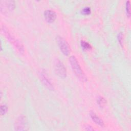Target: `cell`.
Returning a JSON list of instances; mask_svg holds the SVG:
<instances>
[{
    "mask_svg": "<svg viewBox=\"0 0 131 131\" xmlns=\"http://www.w3.org/2000/svg\"><path fill=\"white\" fill-rule=\"evenodd\" d=\"M91 12V8L90 7H84L81 10V13L84 14H86V15L90 14Z\"/></svg>",
    "mask_w": 131,
    "mask_h": 131,
    "instance_id": "cell-12",
    "label": "cell"
},
{
    "mask_svg": "<svg viewBox=\"0 0 131 131\" xmlns=\"http://www.w3.org/2000/svg\"><path fill=\"white\" fill-rule=\"evenodd\" d=\"M2 31L3 32L4 34H5V35L6 36V37L10 40V41H11L20 52H24V50L23 45L21 43V42L19 41V40H18L14 37L11 35V34L10 33V32L5 26H3L2 27Z\"/></svg>",
    "mask_w": 131,
    "mask_h": 131,
    "instance_id": "cell-2",
    "label": "cell"
},
{
    "mask_svg": "<svg viewBox=\"0 0 131 131\" xmlns=\"http://www.w3.org/2000/svg\"><path fill=\"white\" fill-rule=\"evenodd\" d=\"M69 61L71 64L72 69L77 78L81 81H86V76L81 68L76 58L74 56L72 55L69 57Z\"/></svg>",
    "mask_w": 131,
    "mask_h": 131,
    "instance_id": "cell-1",
    "label": "cell"
},
{
    "mask_svg": "<svg viewBox=\"0 0 131 131\" xmlns=\"http://www.w3.org/2000/svg\"><path fill=\"white\" fill-rule=\"evenodd\" d=\"M8 110V107L5 104H2L1 106V114L2 115H5Z\"/></svg>",
    "mask_w": 131,
    "mask_h": 131,
    "instance_id": "cell-11",
    "label": "cell"
},
{
    "mask_svg": "<svg viewBox=\"0 0 131 131\" xmlns=\"http://www.w3.org/2000/svg\"><path fill=\"white\" fill-rule=\"evenodd\" d=\"M90 115L91 116V118H92V120L95 122L97 124L100 125V126L104 127V123L103 120L99 117L97 116V115L94 112L91 111L90 113Z\"/></svg>",
    "mask_w": 131,
    "mask_h": 131,
    "instance_id": "cell-8",
    "label": "cell"
},
{
    "mask_svg": "<svg viewBox=\"0 0 131 131\" xmlns=\"http://www.w3.org/2000/svg\"><path fill=\"white\" fill-rule=\"evenodd\" d=\"M105 99L102 97H99L97 99V103L100 106H103L105 103Z\"/></svg>",
    "mask_w": 131,
    "mask_h": 131,
    "instance_id": "cell-13",
    "label": "cell"
},
{
    "mask_svg": "<svg viewBox=\"0 0 131 131\" xmlns=\"http://www.w3.org/2000/svg\"><path fill=\"white\" fill-rule=\"evenodd\" d=\"M85 129L87 130H93L94 129L92 128V127L90 125H88L85 127Z\"/></svg>",
    "mask_w": 131,
    "mask_h": 131,
    "instance_id": "cell-16",
    "label": "cell"
},
{
    "mask_svg": "<svg viewBox=\"0 0 131 131\" xmlns=\"http://www.w3.org/2000/svg\"><path fill=\"white\" fill-rule=\"evenodd\" d=\"M55 70L56 74L61 78H65L67 76V70L63 63L59 59L55 62Z\"/></svg>",
    "mask_w": 131,
    "mask_h": 131,
    "instance_id": "cell-5",
    "label": "cell"
},
{
    "mask_svg": "<svg viewBox=\"0 0 131 131\" xmlns=\"http://www.w3.org/2000/svg\"><path fill=\"white\" fill-rule=\"evenodd\" d=\"M43 15L46 21L50 23L54 21L56 18V13L52 10H46L45 11Z\"/></svg>",
    "mask_w": 131,
    "mask_h": 131,
    "instance_id": "cell-7",
    "label": "cell"
},
{
    "mask_svg": "<svg viewBox=\"0 0 131 131\" xmlns=\"http://www.w3.org/2000/svg\"><path fill=\"white\" fill-rule=\"evenodd\" d=\"M80 43H81V46L82 48L84 50H90L92 48L91 45L89 42H88L84 40H81Z\"/></svg>",
    "mask_w": 131,
    "mask_h": 131,
    "instance_id": "cell-10",
    "label": "cell"
},
{
    "mask_svg": "<svg viewBox=\"0 0 131 131\" xmlns=\"http://www.w3.org/2000/svg\"><path fill=\"white\" fill-rule=\"evenodd\" d=\"M118 40H119L120 43L121 45H122L121 42H122V34L121 33H120L118 34Z\"/></svg>",
    "mask_w": 131,
    "mask_h": 131,
    "instance_id": "cell-15",
    "label": "cell"
},
{
    "mask_svg": "<svg viewBox=\"0 0 131 131\" xmlns=\"http://www.w3.org/2000/svg\"><path fill=\"white\" fill-rule=\"evenodd\" d=\"M56 41L62 53L65 55H68L70 53V48L67 41L62 37L57 36L56 37Z\"/></svg>",
    "mask_w": 131,
    "mask_h": 131,
    "instance_id": "cell-3",
    "label": "cell"
},
{
    "mask_svg": "<svg viewBox=\"0 0 131 131\" xmlns=\"http://www.w3.org/2000/svg\"><path fill=\"white\" fill-rule=\"evenodd\" d=\"M40 77L41 79L42 82L48 89H49L50 90H53L54 89L52 84L51 83L50 81L48 79V78L47 77L46 75L44 74L43 73L41 72V73L40 74Z\"/></svg>",
    "mask_w": 131,
    "mask_h": 131,
    "instance_id": "cell-9",
    "label": "cell"
},
{
    "mask_svg": "<svg viewBox=\"0 0 131 131\" xmlns=\"http://www.w3.org/2000/svg\"><path fill=\"white\" fill-rule=\"evenodd\" d=\"M15 129L17 130H25L27 129L28 124L25 116H19L15 122Z\"/></svg>",
    "mask_w": 131,
    "mask_h": 131,
    "instance_id": "cell-4",
    "label": "cell"
},
{
    "mask_svg": "<svg viewBox=\"0 0 131 131\" xmlns=\"http://www.w3.org/2000/svg\"><path fill=\"white\" fill-rule=\"evenodd\" d=\"M126 11L127 15L129 17L130 16V2L129 1H127L126 2Z\"/></svg>",
    "mask_w": 131,
    "mask_h": 131,
    "instance_id": "cell-14",
    "label": "cell"
},
{
    "mask_svg": "<svg viewBox=\"0 0 131 131\" xmlns=\"http://www.w3.org/2000/svg\"><path fill=\"white\" fill-rule=\"evenodd\" d=\"M15 7L14 2L13 1H1V11L4 12L7 11H12Z\"/></svg>",
    "mask_w": 131,
    "mask_h": 131,
    "instance_id": "cell-6",
    "label": "cell"
}]
</instances>
